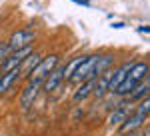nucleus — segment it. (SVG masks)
<instances>
[{
  "label": "nucleus",
  "instance_id": "1",
  "mask_svg": "<svg viewBox=\"0 0 150 136\" xmlns=\"http://www.w3.org/2000/svg\"><path fill=\"white\" fill-rule=\"evenodd\" d=\"M148 76V62L146 60H136L134 64H132V68L128 70L126 78L120 82V86L114 90L116 96H128L130 92L136 88V84H138L140 80H144Z\"/></svg>",
  "mask_w": 150,
  "mask_h": 136
},
{
  "label": "nucleus",
  "instance_id": "2",
  "mask_svg": "<svg viewBox=\"0 0 150 136\" xmlns=\"http://www.w3.org/2000/svg\"><path fill=\"white\" fill-rule=\"evenodd\" d=\"M98 58H100V52H92V54H86L84 60H82L78 68H76V72L72 74V78L68 80V84H82L84 80H90V78H96L94 76V66H96V62H98Z\"/></svg>",
  "mask_w": 150,
  "mask_h": 136
},
{
  "label": "nucleus",
  "instance_id": "3",
  "mask_svg": "<svg viewBox=\"0 0 150 136\" xmlns=\"http://www.w3.org/2000/svg\"><path fill=\"white\" fill-rule=\"evenodd\" d=\"M42 80L44 78H34V76L26 78V84L22 86V92H20V108L22 110H28L38 100V96L42 92Z\"/></svg>",
  "mask_w": 150,
  "mask_h": 136
},
{
  "label": "nucleus",
  "instance_id": "4",
  "mask_svg": "<svg viewBox=\"0 0 150 136\" xmlns=\"http://www.w3.org/2000/svg\"><path fill=\"white\" fill-rule=\"evenodd\" d=\"M134 62H136V58H128V60H124L122 64H118V66H114L112 70H110V78H108V94H114V90L120 86V82L126 78L128 70L132 68Z\"/></svg>",
  "mask_w": 150,
  "mask_h": 136
},
{
  "label": "nucleus",
  "instance_id": "5",
  "mask_svg": "<svg viewBox=\"0 0 150 136\" xmlns=\"http://www.w3.org/2000/svg\"><path fill=\"white\" fill-rule=\"evenodd\" d=\"M60 58H62V52H48V54H44L42 60L38 62V66L34 68L32 76L34 78H44L48 72H52L60 64Z\"/></svg>",
  "mask_w": 150,
  "mask_h": 136
},
{
  "label": "nucleus",
  "instance_id": "6",
  "mask_svg": "<svg viewBox=\"0 0 150 136\" xmlns=\"http://www.w3.org/2000/svg\"><path fill=\"white\" fill-rule=\"evenodd\" d=\"M34 40H36V30H32V28H20V30H16V32L10 34L8 44H10L12 50H18V48H22V46L34 44Z\"/></svg>",
  "mask_w": 150,
  "mask_h": 136
},
{
  "label": "nucleus",
  "instance_id": "7",
  "mask_svg": "<svg viewBox=\"0 0 150 136\" xmlns=\"http://www.w3.org/2000/svg\"><path fill=\"white\" fill-rule=\"evenodd\" d=\"M130 112H134V104H130L128 100L124 102V104L112 108V110H110V116H108V126H110V128H118V126L126 120V116Z\"/></svg>",
  "mask_w": 150,
  "mask_h": 136
},
{
  "label": "nucleus",
  "instance_id": "8",
  "mask_svg": "<svg viewBox=\"0 0 150 136\" xmlns=\"http://www.w3.org/2000/svg\"><path fill=\"white\" fill-rule=\"evenodd\" d=\"M64 80H62V64H58L52 72H48L44 80H42V92L44 94H52V92H56L60 88V84H62Z\"/></svg>",
  "mask_w": 150,
  "mask_h": 136
},
{
  "label": "nucleus",
  "instance_id": "9",
  "mask_svg": "<svg viewBox=\"0 0 150 136\" xmlns=\"http://www.w3.org/2000/svg\"><path fill=\"white\" fill-rule=\"evenodd\" d=\"M22 70H20V66L14 68V70H10V72H6V74H2L0 76V96H4L6 92H10L18 82H22Z\"/></svg>",
  "mask_w": 150,
  "mask_h": 136
},
{
  "label": "nucleus",
  "instance_id": "10",
  "mask_svg": "<svg viewBox=\"0 0 150 136\" xmlns=\"http://www.w3.org/2000/svg\"><path fill=\"white\" fill-rule=\"evenodd\" d=\"M144 124H146V118H142L136 112H130L126 116V120L118 126L116 130H118V136H122V134H128V132H134V130H140Z\"/></svg>",
  "mask_w": 150,
  "mask_h": 136
},
{
  "label": "nucleus",
  "instance_id": "11",
  "mask_svg": "<svg viewBox=\"0 0 150 136\" xmlns=\"http://www.w3.org/2000/svg\"><path fill=\"white\" fill-rule=\"evenodd\" d=\"M94 84H96V78L84 80L82 84H78V86H76V90H74V94H72V102H74V104H82L84 100H88V98L92 96Z\"/></svg>",
  "mask_w": 150,
  "mask_h": 136
},
{
  "label": "nucleus",
  "instance_id": "12",
  "mask_svg": "<svg viewBox=\"0 0 150 136\" xmlns=\"http://www.w3.org/2000/svg\"><path fill=\"white\" fill-rule=\"evenodd\" d=\"M146 96H150V76H146L144 80H140L138 84H136V88L126 96V100L136 106V104H138L142 98H146Z\"/></svg>",
  "mask_w": 150,
  "mask_h": 136
},
{
  "label": "nucleus",
  "instance_id": "13",
  "mask_svg": "<svg viewBox=\"0 0 150 136\" xmlns=\"http://www.w3.org/2000/svg\"><path fill=\"white\" fill-rule=\"evenodd\" d=\"M116 66V52H100V58L94 66V76L98 78L100 74H104L106 70Z\"/></svg>",
  "mask_w": 150,
  "mask_h": 136
},
{
  "label": "nucleus",
  "instance_id": "14",
  "mask_svg": "<svg viewBox=\"0 0 150 136\" xmlns=\"http://www.w3.org/2000/svg\"><path fill=\"white\" fill-rule=\"evenodd\" d=\"M42 56H44V52H42V50H34V52H32V54H30V56L22 62L20 70H22V78L24 80L32 76V72H34V68L38 66V62L42 60Z\"/></svg>",
  "mask_w": 150,
  "mask_h": 136
},
{
  "label": "nucleus",
  "instance_id": "15",
  "mask_svg": "<svg viewBox=\"0 0 150 136\" xmlns=\"http://www.w3.org/2000/svg\"><path fill=\"white\" fill-rule=\"evenodd\" d=\"M84 56H86V54L82 52V54H78V56H72L68 62H64V64H62V80H64V82H68V80L72 78V74L76 72V68H78V64L84 60Z\"/></svg>",
  "mask_w": 150,
  "mask_h": 136
},
{
  "label": "nucleus",
  "instance_id": "16",
  "mask_svg": "<svg viewBox=\"0 0 150 136\" xmlns=\"http://www.w3.org/2000/svg\"><path fill=\"white\" fill-rule=\"evenodd\" d=\"M134 112L140 114L142 118H146L148 120V114H150V96H146V98H142V100L134 106Z\"/></svg>",
  "mask_w": 150,
  "mask_h": 136
},
{
  "label": "nucleus",
  "instance_id": "17",
  "mask_svg": "<svg viewBox=\"0 0 150 136\" xmlns=\"http://www.w3.org/2000/svg\"><path fill=\"white\" fill-rule=\"evenodd\" d=\"M10 52H12V48H10V44H8V40L0 42V64H2V62H4L8 56H10Z\"/></svg>",
  "mask_w": 150,
  "mask_h": 136
}]
</instances>
